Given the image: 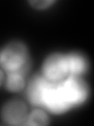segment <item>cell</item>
I'll return each instance as SVG.
<instances>
[{
    "label": "cell",
    "mask_w": 94,
    "mask_h": 126,
    "mask_svg": "<svg viewBox=\"0 0 94 126\" xmlns=\"http://www.w3.org/2000/svg\"><path fill=\"white\" fill-rule=\"evenodd\" d=\"M27 94L30 103L60 114L83 102L88 96V87L78 77L68 76L64 80L54 83L41 75L31 79Z\"/></svg>",
    "instance_id": "6da1fadb"
},
{
    "label": "cell",
    "mask_w": 94,
    "mask_h": 126,
    "mask_svg": "<svg viewBox=\"0 0 94 126\" xmlns=\"http://www.w3.org/2000/svg\"><path fill=\"white\" fill-rule=\"evenodd\" d=\"M28 62V51L21 42H11L0 48V67L7 73H24Z\"/></svg>",
    "instance_id": "7a4b0ae2"
},
{
    "label": "cell",
    "mask_w": 94,
    "mask_h": 126,
    "mask_svg": "<svg viewBox=\"0 0 94 126\" xmlns=\"http://www.w3.org/2000/svg\"><path fill=\"white\" fill-rule=\"evenodd\" d=\"M42 76L50 82L58 83L69 76L65 54L54 53L47 57L42 67Z\"/></svg>",
    "instance_id": "3957f363"
},
{
    "label": "cell",
    "mask_w": 94,
    "mask_h": 126,
    "mask_svg": "<svg viewBox=\"0 0 94 126\" xmlns=\"http://www.w3.org/2000/svg\"><path fill=\"white\" fill-rule=\"evenodd\" d=\"M27 113L26 105L19 100L7 102L1 110L2 121L9 125H24L27 118Z\"/></svg>",
    "instance_id": "277c9868"
},
{
    "label": "cell",
    "mask_w": 94,
    "mask_h": 126,
    "mask_svg": "<svg viewBox=\"0 0 94 126\" xmlns=\"http://www.w3.org/2000/svg\"><path fill=\"white\" fill-rule=\"evenodd\" d=\"M68 67L69 76H78L85 72L87 64L83 57L78 54H69L66 55Z\"/></svg>",
    "instance_id": "5b68a950"
},
{
    "label": "cell",
    "mask_w": 94,
    "mask_h": 126,
    "mask_svg": "<svg viewBox=\"0 0 94 126\" xmlns=\"http://www.w3.org/2000/svg\"><path fill=\"white\" fill-rule=\"evenodd\" d=\"M21 72L8 73L6 80V88L11 92H17L21 91L25 84L24 78Z\"/></svg>",
    "instance_id": "8992f818"
},
{
    "label": "cell",
    "mask_w": 94,
    "mask_h": 126,
    "mask_svg": "<svg viewBox=\"0 0 94 126\" xmlns=\"http://www.w3.org/2000/svg\"><path fill=\"white\" fill-rule=\"evenodd\" d=\"M27 125H49V117L42 110H34L27 118Z\"/></svg>",
    "instance_id": "52a82bcc"
},
{
    "label": "cell",
    "mask_w": 94,
    "mask_h": 126,
    "mask_svg": "<svg viewBox=\"0 0 94 126\" xmlns=\"http://www.w3.org/2000/svg\"><path fill=\"white\" fill-rule=\"evenodd\" d=\"M54 2V1L52 0H40V1H29V3L31 6H32L35 9L42 10L48 8Z\"/></svg>",
    "instance_id": "ba28073f"
},
{
    "label": "cell",
    "mask_w": 94,
    "mask_h": 126,
    "mask_svg": "<svg viewBox=\"0 0 94 126\" xmlns=\"http://www.w3.org/2000/svg\"><path fill=\"white\" fill-rule=\"evenodd\" d=\"M3 80H4V74L2 73V71L0 69V85H1L2 83L3 82Z\"/></svg>",
    "instance_id": "9c48e42d"
}]
</instances>
